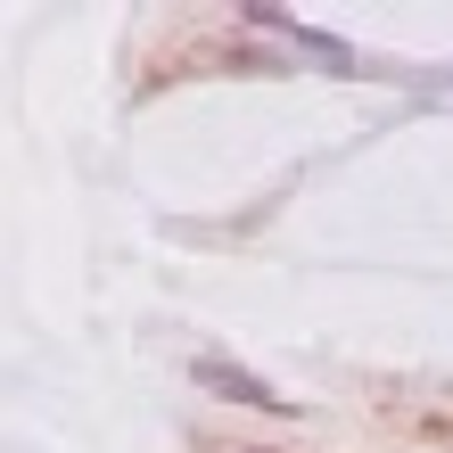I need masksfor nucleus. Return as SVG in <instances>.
<instances>
[{"instance_id":"nucleus-1","label":"nucleus","mask_w":453,"mask_h":453,"mask_svg":"<svg viewBox=\"0 0 453 453\" xmlns=\"http://www.w3.org/2000/svg\"><path fill=\"white\" fill-rule=\"evenodd\" d=\"M190 371H198V388H206V395H223V404H248V412H297L273 380H256V371H248V363H231V355H198Z\"/></svg>"},{"instance_id":"nucleus-2","label":"nucleus","mask_w":453,"mask_h":453,"mask_svg":"<svg viewBox=\"0 0 453 453\" xmlns=\"http://www.w3.org/2000/svg\"><path fill=\"white\" fill-rule=\"evenodd\" d=\"M206 453H273V445H206Z\"/></svg>"}]
</instances>
